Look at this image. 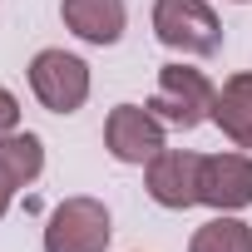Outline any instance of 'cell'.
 I'll return each instance as SVG.
<instances>
[{"instance_id":"cell-1","label":"cell","mask_w":252,"mask_h":252,"mask_svg":"<svg viewBox=\"0 0 252 252\" xmlns=\"http://www.w3.org/2000/svg\"><path fill=\"white\" fill-rule=\"evenodd\" d=\"M154 35L178 55H218L222 25L208 0H154Z\"/></svg>"},{"instance_id":"cell-2","label":"cell","mask_w":252,"mask_h":252,"mask_svg":"<svg viewBox=\"0 0 252 252\" xmlns=\"http://www.w3.org/2000/svg\"><path fill=\"white\" fill-rule=\"evenodd\" d=\"M213 99L218 89L208 84L203 69H188V64H163L158 69V89L149 99V109L173 124V129H198L203 119H213Z\"/></svg>"},{"instance_id":"cell-3","label":"cell","mask_w":252,"mask_h":252,"mask_svg":"<svg viewBox=\"0 0 252 252\" xmlns=\"http://www.w3.org/2000/svg\"><path fill=\"white\" fill-rule=\"evenodd\" d=\"M114 222L99 198H64L45 222V252H104Z\"/></svg>"},{"instance_id":"cell-4","label":"cell","mask_w":252,"mask_h":252,"mask_svg":"<svg viewBox=\"0 0 252 252\" xmlns=\"http://www.w3.org/2000/svg\"><path fill=\"white\" fill-rule=\"evenodd\" d=\"M30 89L50 114H74L89 99V64L69 50H40L30 60Z\"/></svg>"},{"instance_id":"cell-5","label":"cell","mask_w":252,"mask_h":252,"mask_svg":"<svg viewBox=\"0 0 252 252\" xmlns=\"http://www.w3.org/2000/svg\"><path fill=\"white\" fill-rule=\"evenodd\" d=\"M104 149L119 163H149L163 144V119L149 104H114L104 119Z\"/></svg>"},{"instance_id":"cell-6","label":"cell","mask_w":252,"mask_h":252,"mask_svg":"<svg viewBox=\"0 0 252 252\" xmlns=\"http://www.w3.org/2000/svg\"><path fill=\"white\" fill-rule=\"evenodd\" d=\"M198 163H203V154H193V149H158L144 168V183H149V198L158 203V208H168V213H183V208H193L198 203Z\"/></svg>"},{"instance_id":"cell-7","label":"cell","mask_w":252,"mask_h":252,"mask_svg":"<svg viewBox=\"0 0 252 252\" xmlns=\"http://www.w3.org/2000/svg\"><path fill=\"white\" fill-rule=\"evenodd\" d=\"M198 203L218 213H237L252 203V154H203L198 163Z\"/></svg>"},{"instance_id":"cell-8","label":"cell","mask_w":252,"mask_h":252,"mask_svg":"<svg viewBox=\"0 0 252 252\" xmlns=\"http://www.w3.org/2000/svg\"><path fill=\"white\" fill-rule=\"evenodd\" d=\"M40 173H45V144H40V134H20L15 129V134L0 139V218L10 213L15 193L30 188Z\"/></svg>"},{"instance_id":"cell-9","label":"cell","mask_w":252,"mask_h":252,"mask_svg":"<svg viewBox=\"0 0 252 252\" xmlns=\"http://www.w3.org/2000/svg\"><path fill=\"white\" fill-rule=\"evenodd\" d=\"M60 20L84 45H119L129 10H124V0H60Z\"/></svg>"},{"instance_id":"cell-10","label":"cell","mask_w":252,"mask_h":252,"mask_svg":"<svg viewBox=\"0 0 252 252\" xmlns=\"http://www.w3.org/2000/svg\"><path fill=\"white\" fill-rule=\"evenodd\" d=\"M213 124L237 144L252 154V74H232L222 79L218 99H213Z\"/></svg>"},{"instance_id":"cell-11","label":"cell","mask_w":252,"mask_h":252,"mask_svg":"<svg viewBox=\"0 0 252 252\" xmlns=\"http://www.w3.org/2000/svg\"><path fill=\"white\" fill-rule=\"evenodd\" d=\"M188 252H252V227L242 218H227L218 213L213 222H203L188 242Z\"/></svg>"},{"instance_id":"cell-12","label":"cell","mask_w":252,"mask_h":252,"mask_svg":"<svg viewBox=\"0 0 252 252\" xmlns=\"http://www.w3.org/2000/svg\"><path fill=\"white\" fill-rule=\"evenodd\" d=\"M15 129H20V99L10 89H0V139L15 134Z\"/></svg>"},{"instance_id":"cell-13","label":"cell","mask_w":252,"mask_h":252,"mask_svg":"<svg viewBox=\"0 0 252 252\" xmlns=\"http://www.w3.org/2000/svg\"><path fill=\"white\" fill-rule=\"evenodd\" d=\"M237 5H247V0H237Z\"/></svg>"}]
</instances>
